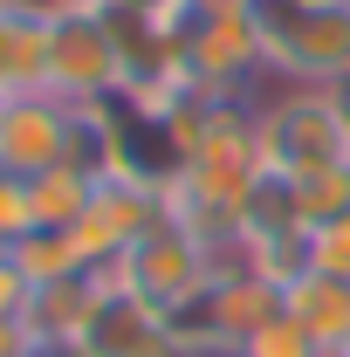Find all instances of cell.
<instances>
[{
	"label": "cell",
	"instance_id": "603a6c76",
	"mask_svg": "<svg viewBox=\"0 0 350 357\" xmlns=\"http://www.w3.org/2000/svg\"><path fill=\"white\" fill-rule=\"evenodd\" d=\"M344 357H350V351H344Z\"/></svg>",
	"mask_w": 350,
	"mask_h": 357
},
{
	"label": "cell",
	"instance_id": "ffe728a7",
	"mask_svg": "<svg viewBox=\"0 0 350 357\" xmlns=\"http://www.w3.org/2000/svg\"><path fill=\"white\" fill-rule=\"evenodd\" d=\"M330 96H337V110L350 117V76H344V83H330Z\"/></svg>",
	"mask_w": 350,
	"mask_h": 357
},
{
	"label": "cell",
	"instance_id": "8992f818",
	"mask_svg": "<svg viewBox=\"0 0 350 357\" xmlns=\"http://www.w3.org/2000/svg\"><path fill=\"white\" fill-rule=\"evenodd\" d=\"M158 220H172L165 185L131 178V172H103V178H96V192H89V213L69 227V234H76V248H83L89 268H117Z\"/></svg>",
	"mask_w": 350,
	"mask_h": 357
},
{
	"label": "cell",
	"instance_id": "3957f363",
	"mask_svg": "<svg viewBox=\"0 0 350 357\" xmlns=\"http://www.w3.org/2000/svg\"><path fill=\"white\" fill-rule=\"evenodd\" d=\"M261 110V158L282 178H309V172H337L350 165V117L337 110L330 89H296L275 83Z\"/></svg>",
	"mask_w": 350,
	"mask_h": 357
},
{
	"label": "cell",
	"instance_id": "8fae6325",
	"mask_svg": "<svg viewBox=\"0 0 350 357\" xmlns=\"http://www.w3.org/2000/svg\"><path fill=\"white\" fill-rule=\"evenodd\" d=\"M282 310L309 330V344L323 357L350 351V282H337V275H289L282 282Z\"/></svg>",
	"mask_w": 350,
	"mask_h": 357
},
{
	"label": "cell",
	"instance_id": "9a60e30c",
	"mask_svg": "<svg viewBox=\"0 0 350 357\" xmlns=\"http://www.w3.org/2000/svg\"><path fill=\"white\" fill-rule=\"evenodd\" d=\"M234 357H323V351L309 344V330H303V323L282 310V316H268V323H261V330H254V337H248V344H241Z\"/></svg>",
	"mask_w": 350,
	"mask_h": 357
},
{
	"label": "cell",
	"instance_id": "30bf717a",
	"mask_svg": "<svg viewBox=\"0 0 350 357\" xmlns=\"http://www.w3.org/2000/svg\"><path fill=\"white\" fill-rule=\"evenodd\" d=\"M103 289H110V268L42 282V289H28V303H21V330H28L35 344H76L83 323H89V310L103 303Z\"/></svg>",
	"mask_w": 350,
	"mask_h": 357
},
{
	"label": "cell",
	"instance_id": "5b68a950",
	"mask_svg": "<svg viewBox=\"0 0 350 357\" xmlns=\"http://www.w3.org/2000/svg\"><path fill=\"white\" fill-rule=\"evenodd\" d=\"M48 96L96 110L110 96H124V55L103 21V7H55V35H48Z\"/></svg>",
	"mask_w": 350,
	"mask_h": 357
},
{
	"label": "cell",
	"instance_id": "e0dca14e",
	"mask_svg": "<svg viewBox=\"0 0 350 357\" xmlns=\"http://www.w3.org/2000/svg\"><path fill=\"white\" fill-rule=\"evenodd\" d=\"M28 351V330H21V316H0V357H21Z\"/></svg>",
	"mask_w": 350,
	"mask_h": 357
},
{
	"label": "cell",
	"instance_id": "277c9868",
	"mask_svg": "<svg viewBox=\"0 0 350 357\" xmlns=\"http://www.w3.org/2000/svg\"><path fill=\"white\" fill-rule=\"evenodd\" d=\"M110 275H117L131 296H144L151 310L178 316L185 303H199L220 282V261H213V241H206V234H192L185 220H158Z\"/></svg>",
	"mask_w": 350,
	"mask_h": 357
},
{
	"label": "cell",
	"instance_id": "5bb4252c",
	"mask_svg": "<svg viewBox=\"0 0 350 357\" xmlns=\"http://www.w3.org/2000/svg\"><path fill=\"white\" fill-rule=\"evenodd\" d=\"M303 275H337V282H350V213H337V220H323V227L303 234Z\"/></svg>",
	"mask_w": 350,
	"mask_h": 357
},
{
	"label": "cell",
	"instance_id": "ac0fdd59",
	"mask_svg": "<svg viewBox=\"0 0 350 357\" xmlns=\"http://www.w3.org/2000/svg\"><path fill=\"white\" fill-rule=\"evenodd\" d=\"M21 357H83V351H76V344H35V337H28V351H21Z\"/></svg>",
	"mask_w": 350,
	"mask_h": 357
},
{
	"label": "cell",
	"instance_id": "7a4b0ae2",
	"mask_svg": "<svg viewBox=\"0 0 350 357\" xmlns=\"http://www.w3.org/2000/svg\"><path fill=\"white\" fill-rule=\"evenodd\" d=\"M268 83L330 89L350 76V0H261Z\"/></svg>",
	"mask_w": 350,
	"mask_h": 357
},
{
	"label": "cell",
	"instance_id": "7c38bea8",
	"mask_svg": "<svg viewBox=\"0 0 350 357\" xmlns=\"http://www.w3.org/2000/svg\"><path fill=\"white\" fill-rule=\"evenodd\" d=\"M96 165H55V172H35L28 178V220L35 227H76L89 213V192H96Z\"/></svg>",
	"mask_w": 350,
	"mask_h": 357
},
{
	"label": "cell",
	"instance_id": "9c48e42d",
	"mask_svg": "<svg viewBox=\"0 0 350 357\" xmlns=\"http://www.w3.org/2000/svg\"><path fill=\"white\" fill-rule=\"evenodd\" d=\"M48 35L55 14L35 0H0V96L48 89Z\"/></svg>",
	"mask_w": 350,
	"mask_h": 357
},
{
	"label": "cell",
	"instance_id": "4fadbf2b",
	"mask_svg": "<svg viewBox=\"0 0 350 357\" xmlns=\"http://www.w3.org/2000/svg\"><path fill=\"white\" fill-rule=\"evenodd\" d=\"M7 255H14V268H21V282H28V289L62 282V275H89V261H83V248H76V234H69V227H28Z\"/></svg>",
	"mask_w": 350,
	"mask_h": 357
},
{
	"label": "cell",
	"instance_id": "52a82bcc",
	"mask_svg": "<svg viewBox=\"0 0 350 357\" xmlns=\"http://www.w3.org/2000/svg\"><path fill=\"white\" fill-rule=\"evenodd\" d=\"M83 124H89V110L48 96V89L7 96V103H0V165L14 178L55 172V165H69V158L83 151ZM76 165H83V158H76Z\"/></svg>",
	"mask_w": 350,
	"mask_h": 357
},
{
	"label": "cell",
	"instance_id": "2e32d148",
	"mask_svg": "<svg viewBox=\"0 0 350 357\" xmlns=\"http://www.w3.org/2000/svg\"><path fill=\"white\" fill-rule=\"evenodd\" d=\"M21 303H28V282H21L14 255L0 248V316H21Z\"/></svg>",
	"mask_w": 350,
	"mask_h": 357
},
{
	"label": "cell",
	"instance_id": "d6986e66",
	"mask_svg": "<svg viewBox=\"0 0 350 357\" xmlns=\"http://www.w3.org/2000/svg\"><path fill=\"white\" fill-rule=\"evenodd\" d=\"M76 7H165V0H76Z\"/></svg>",
	"mask_w": 350,
	"mask_h": 357
},
{
	"label": "cell",
	"instance_id": "6da1fadb",
	"mask_svg": "<svg viewBox=\"0 0 350 357\" xmlns=\"http://www.w3.org/2000/svg\"><path fill=\"white\" fill-rule=\"evenodd\" d=\"M178 62L192 96H248L268 76L261 7H185L178 0Z\"/></svg>",
	"mask_w": 350,
	"mask_h": 357
},
{
	"label": "cell",
	"instance_id": "ba28073f",
	"mask_svg": "<svg viewBox=\"0 0 350 357\" xmlns=\"http://www.w3.org/2000/svg\"><path fill=\"white\" fill-rule=\"evenodd\" d=\"M76 351H83V357H185V351H178V337H172V316L151 310L144 296H131L117 275H110L103 303L89 310Z\"/></svg>",
	"mask_w": 350,
	"mask_h": 357
},
{
	"label": "cell",
	"instance_id": "44dd1931",
	"mask_svg": "<svg viewBox=\"0 0 350 357\" xmlns=\"http://www.w3.org/2000/svg\"><path fill=\"white\" fill-rule=\"evenodd\" d=\"M185 7H261V0H185Z\"/></svg>",
	"mask_w": 350,
	"mask_h": 357
},
{
	"label": "cell",
	"instance_id": "7402d4cb",
	"mask_svg": "<svg viewBox=\"0 0 350 357\" xmlns=\"http://www.w3.org/2000/svg\"><path fill=\"white\" fill-rule=\"evenodd\" d=\"M0 103H7V96H0Z\"/></svg>",
	"mask_w": 350,
	"mask_h": 357
}]
</instances>
